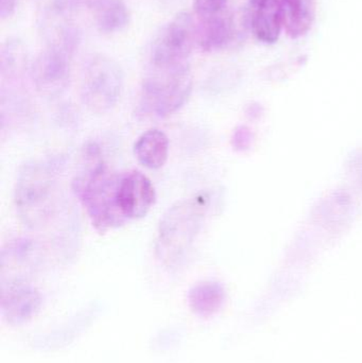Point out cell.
Returning <instances> with one entry per match:
<instances>
[{
	"label": "cell",
	"mask_w": 362,
	"mask_h": 363,
	"mask_svg": "<svg viewBox=\"0 0 362 363\" xmlns=\"http://www.w3.org/2000/svg\"><path fill=\"white\" fill-rule=\"evenodd\" d=\"M229 0H195L193 8L199 19L208 18L225 12Z\"/></svg>",
	"instance_id": "ac0fdd59"
},
{
	"label": "cell",
	"mask_w": 362,
	"mask_h": 363,
	"mask_svg": "<svg viewBox=\"0 0 362 363\" xmlns=\"http://www.w3.org/2000/svg\"><path fill=\"white\" fill-rule=\"evenodd\" d=\"M196 44V23L189 13L176 14L162 30L151 51V66L171 67L188 64Z\"/></svg>",
	"instance_id": "8992f818"
},
{
	"label": "cell",
	"mask_w": 362,
	"mask_h": 363,
	"mask_svg": "<svg viewBox=\"0 0 362 363\" xmlns=\"http://www.w3.org/2000/svg\"><path fill=\"white\" fill-rule=\"evenodd\" d=\"M120 179L121 176L108 169L97 145L85 148L82 168L72 182V189L100 234L128 221L118 205Z\"/></svg>",
	"instance_id": "6da1fadb"
},
{
	"label": "cell",
	"mask_w": 362,
	"mask_h": 363,
	"mask_svg": "<svg viewBox=\"0 0 362 363\" xmlns=\"http://www.w3.org/2000/svg\"><path fill=\"white\" fill-rule=\"evenodd\" d=\"M249 23L255 38L265 44H274L283 30L278 0H251Z\"/></svg>",
	"instance_id": "30bf717a"
},
{
	"label": "cell",
	"mask_w": 362,
	"mask_h": 363,
	"mask_svg": "<svg viewBox=\"0 0 362 363\" xmlns=\"http://www.w3.org/2000/svg\"><path fill=\"white\" fill-rule=\"evenodd\" d=\"M43 35L47 47H55L74 55L80 43V32L68 16L67 6L57 4L45 13L42 21Z\"/></svg>",
	"instance_id": "9c48e42d"
},
{
	"label": "cell",
	"mask_w": 362,
	"mask_h": 363,
	"mask_svg": "<svg viewBox=\"0 0 362 363\" xmlns=\"http://www.w3.org/2000/svg\"><path fill=\"white\" fill-rule=\"evenodd\" d=\"M191 306L202 313H214L225 301V290L217 283L199 284L189 294Z\"/></svg>",
	"instance_id": "9a60e30c"
},
{
	"label": "cell",
	"mask_w": 362,
	"mask_h": 363,
	"mask_svg": "<svg viewBox=\"0 0 362 363\" xmlns=\"http://www.w3.org/2000/svg\"><path fill=\"white\" fill-rule=\"evenodd\" d=\"M82 1L89 2V4H91V6H93V4H95L96 1H98V0H82Z\"/></svg>",
	"instance_id": "ffe728a7"
},
{
	"label": "cell",
	"mask_w": 362,
	"mask_h": 363,
	"mask_svg": "<svg viewBox=\"0 0 362 363\" xmlns=\"http://www.w3.org/2000/svg\"><path fill=\"white\" fill-rule=\"evenodd\" d=\"M123 72L112 57L96 55L85 63L80 83L83 104L95 114L112 110L120 99Z\"/></svg>",
	"instance_id": "5b68a950"
},
{
	"label": "cell",
	"mask_w": 362,
	"mask_h": 363,
	"mask_svg": "<svg viewBox=\"0 0 362 363\" xmlns=\"http://www.w3.org/2000/svg\"><path fill=\"white\" fill-rule=\"evenodd\" d=\"M57 182L46 164L32 161L19 170L15 185L17 215L30 230L46 228L57 211Z\"/></svg>",
	"instance_id": "3957f363"
},
{
	"label": "cell",
	"mask_w": 362,
	"mask_h": 363,
	"mask_svg": "<svg viewBox=\"0 0 362 363\" xmlns=\"http://www.w3.org/2000/svg\"><path fill=\"white\" fill-rule=\"evenodd\" d=\"M235 36V21L227 12L199 19L196 26V43L205 52L222 50L231 44Z\"/></svg>",
	"instance_id": "8fae6325"
},
{
	"label": "cell",
	"mask_w": 362,
	"mask_h": 363,
	"mask_svg": "<svg viewBox=\"0 0 362 363\" xmlns=\"http://www.w3.org/2000/svg\"><path fill=\"white\" fill-rule=\"evenodd\" d=\"M283 30L291 38H300L312 30L316 21V0H278Z\"/></svg>",
	"instance_id": "7c38bea8"
},
{
	"label": "cell",
	"mask_w": 362,
	"mask_h": 363,
	"mask_svg": "<svg viewBox=\"0 0 362 363\" xmlns=\"http://www.w3.org/2000/svg\"><path fill=\"white\" fill-rule=\"evenodd\" d=\"M208 206V194H197L172 205L159 222L155 252L166 266L180 264L191 251Z\"/></svg>",
	"instance_id": "7a4b0ae2"
},
{
	"label": "cell",
	"mask_w": 362,
	"mask_h": 363,
	"mask_svg": "<svg viewBox=\"0 0 362 363\" xmlns=\"http://www.w3.org/2000/svg\"><path fill=\"white\" fill-rule=\"evenodd\" d=\"M93 6L96 27L101 33H118L129 25L130 12L123 0H98Z\"/></svg>",
	"instance_id": "5bb4252c"
},
{
	"label": "cell",
	"mask_w": 362,
	"mask_h": 363,
	"mask_svg": "<svg viewBox=\"0 0 362 363\" xmlns=\"http://www.w3.org/2000/svg\"><path fill=\"white\" fill-rule=\"evenodd\" d=\"M40 296L33 288L21 281H15L4 292V304L21 315L31 313L38 306Z\"/></svg>",
	"instance_id": "2e32d148"
},
{
	"label": "cell",
	"mask_w": 362,
	"mask_h": 363,
	"mask_svg": "<svg viewBox=\"0 0 362 363\" xmlns=\"http://www.w3.org/2000/svg\"><path fill=\"white\" fill-rule=\"evenodd\" d=\"M117 196L121 213L127 220L144 218L157 201L152 182L140 172L121 176Z\"/></svg>",
	"instance_id": "ba28073f"
},
{
	"label": "cell",
	"mask_w": 362,
	"mask_h": 363,
	"mask_svg": "<svg viewBox=\"0 0 362 363\" xmlns=\"http://www.w3.org/2000/svg\"><path fill=\"white\" fill-rule=\"evenodd\" d=\"M17 0H0V16L1 19H8L14 15L16 11Z\"/></svg>",
	"instance_id": "d6986e66"
},
{
	"label": "cell",
	"mask_w": 362,
	"mask_h": 363,
	"mask_svg": "<svg viewBox=\"0 0 362 363\" xmlns=\"http://www.w3.org/2000/svg\"><path fill=\"white\" fill-rule=\"evenodd\" d=\"M136 159L149 169H159L169 155V140L163 131L150 129L138 138L134 146Z\"/></svg>",
	"instance_id": "4fadbf2b"
},
{
	"label": "cell",
	"mask_w": 362,
	"mask_h": 363,
	"mask_svg": "<svg viewBox=\"0 0 362 363\" xmlns=\"http://www.w3.org/2000/svg\"><path fill=\"white\" fill-rule=\"evenodd\" d=\"M193 91L188 64L171 67L150 65L142 82L138 112L153 118H165L184 106Z\"/></svg>",
	"instance_id": "277c9868"
},
{
	"label": "cell",
	"mask_w": 362,
	"mask_h": 363,
	"mask_svg": "<svg viewBox=\"0 0 362 363\" xmlns=\"http://www.w3.org/2000/svg\"><path fill=\"white\" fill-rule=\"evenodd\" d=\"M27 51L25 45L17 38H11L2 45L1 70L2 74H15L25 65Z\"/></svg>",
	"instance_id": "e0dca14e"
},
{
	"label": "cell",
	"mask_w": 362,
	"mask_h": 363,
	"mask_svg": "<svg viewBox=\"0 0 362 363\" xmlns=\"http://www.w3.org/2000/svg\"><path fill=\"white\" fill-rule=\"evenodd\" d=\"M74 55L55 47H46L32 65V80L46 97H57L67 89Z\"/></svg>",
	"instance_id": "52a82bcc"
}]
</instances>
